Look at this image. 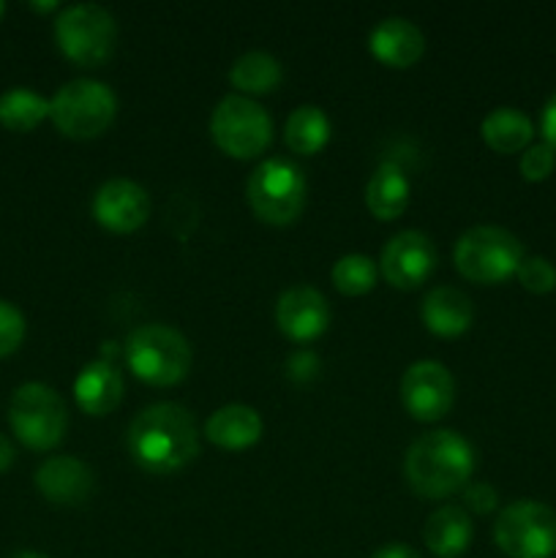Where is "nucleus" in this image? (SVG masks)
<instances>
[{
    "label": "nucleus",
    "mask_w": 556,
    "mask_h": 558,
    "mask_svg": "<svg viewBox=\"0 0 556 558\" xmlns=\"http://www.w3.org/2000/svg\"><path fill=\"white\" fill-rule=\"evenodd\" d=\"M540 125H543L545 142H548V145L556 150V93L548 98V101H545L543 120H540Z\"/></svg>",
    "instance_id": "7c9ffc66"
},
{
    "label": "nucleus",
    "mask_w": 556,
    "mask_h": 558,
    "mask_svg": "<svg viewBox=\"0 0 556 558\" xmlns=\"http://www.w3.org/2000/svg\"><path fill=\"white\" fill-rule=\"evenodd\" d=\"M93 485H96V477L90 466L74 456L47 458L36 472V488L52 505H85L93 494Z\"/></svg>",
    "instance_id": "2eb2a0df"
},
{
    "label": "nucleus",
    "mask_w": 556,
    "mask_h": 558,
    "mask_svg": "<svg viewBox=\"0 0 556 558\" xmlns=\"http://www.w3.org/2000/svg\"><path fill=\"white\" fill-rule=\"evenodd\" d=\"M474 450L458 430L418 436L403 458V477L425 499H447L472 483Z\"/></svg>",
    "instance_id": "f03ea898"
},
{
    "label": "nucleus",
    "mask_w": 556,
    "mask_h": 558,
    "mask_svg": "<svg viewBox=\"0 0 556 558\" xmlns=\"http://www.w3.org/2000/svg\"><path fill=\"white\" fill-rule=\"evenodd\" d=\"M33 11H55L58 9V3L55 0H49V3H31Z\"/></svg>",
    "instance_id": "72a5a7b5"
},
{
    "label": "nucleus",
    "mask_w": 556,
    "mask_h": 558,
    "mask_svg": "<svg viewBox=\"0 0 556 558\" xmlns=\"http://www.w3.org/2000/svg\"><path fill=\"white\" fill-rule=\"evenodd\" d=\"M401 401L414 420H423V423L442 420L456 401L452 374L436 360H418L403 371Z\"/></svg>",
    "instance_id": "9b49d317"
},
{
    "label": "nucleus",
    "mask_w": 556,
    "mask_h": 558,
    "mask_svg": "<svg viewBox=\"0 0 556 558\" xmlns=\"http://www.w3.org/2000/svg\"><path fill=\"white\" fill-rule=\"evenodd\" d=\"M409 180L396 161H382L365 185V205L379 221H392L409 205Z\"/></svg>",
    "instance_id": "412c9836"
},
{
    "label": "nucleus",
    "mask_w": 556,
    "mask_h": 558,
    "mask_svg": "<svg viewBox=\"0 0 556 558\" xmlns=\"http://www.w3.org/2000/svg\"><path fill=\"white\" fill-rule=\"evenodd\" d=\"M25 338V316L9 300H0V360L14 354Z\"/></svg>",
    "instance_id": "cd10ccee"
},
{
    "label": "nucleus",
    "mask_w": 556,
    "mask_h": 558,
    "mask_svg": "<svg viewBox=\"0 0 556 558\" xmlns=\"http://www.w3.org/2000/svg\"><path fill=\"white\" fill-rule=\"evenodd\" d=\"M74 398L82 412L101 417L123 401V379L109 360H96L80 371L74 381Z\"/></svg>",
    "instance_id": "f3484780"
},
{
    "label": "nucleus",
    "mask_w": 556,
    "mask_h": 558,
    "mask_svg": "<svg viewBox=\"0 0 556 558\" xmlns=\"http://www.w3.org/2000/svg\"><path fill=\"white\" fill-rule=\"evenodd\" d=\"M472 518L463 507L445 505L434 510L425 521L423 539L428 550L439 558H458L467 554L469 543H472Z\"/></svg>",
    "instance_id": "aec40b11"
},
{
    "label": "nucleus",
    "mask_w": 556,
    "mask_h": 558,
    "mask_svg": "<svg viewBox=\"0 0 556 558\" xmlns=\"http://www.w3.org/2000/svg\"><path fill=\"white\" fill-rule=\"evenodd\" d=\"M371 558H420V554L403 543H390V545H382V548Z\"/></svg>",
    "instance_id": "2f4dec72"
},
{
    "label": "nucleus",
    "mask_w": 556,
    "mask_h": 558,
    "mask_svg": "<svg viewBox=\"0 0 556 558\" xmlns=\"http://www.w3.org/2000/svg\"><path fill=\"white\" fill-rule=\"evenodd\" d=\"M3 11H5V3H3V0H0V16H3Z\"/></svg>",
    "instance_id": "c9c22d12"
},
{
    "label": "nucleus",
    "mask_w": 556,
    "mask_h": 558,
    "mask_svg": "<svg viewBox=\"0 0 556 558\" xmlns=\"http://www.w3.org/2000/svg\"><path fill=\"white\" fill-rule=\"evenodd\" d=\"M556 167V150L548 142H537V145H529L521 156V174L532 183L548 178Z\"/></svg>",
    "instance_id": "c85d7f7f"
},
{
    "label": "nucleus",
    "mask_w": 556,
    "mask_h": 558,
    "mask_svg": "<svg viewBox=\"0 0 556 558\" xmlns=\"http://www.w3.org/2000/svg\"><path fill=\"white\" fill-rule=\"evenodd\" d=\"M44 118H49V101L27 87H11L0 96V125L16 134L33 131Z\"/></svg>",
    "instance_id": "393cba45"
},
{
    "label": "nucleus",
    "mask_w": 556,
    "mask_h": 558,
    "mask_svg": "<svg viewBox=\"0 0 556 558\" xmlns=\"http://www.w3.org/2000/svg\"><path fill=\"white\" fill-rule=\"evenodd\" d=\"M483 140L491 150L496 153H518L529 147L534 136V125L521 109L516 107H496L485 114L483 125Z\"/></svg>",
    "instance_id": "4be33fe9"
},
{
    "label": "nucleus",
    "mask_w": 556,
    "mask_h": 558,
    "mask_svg": "<svg viewBox=\"0 0 556 558\" xmlns=\"http://www.w3.org/2000/svg\"><path fill=\"white\" fill-rule=\"evenodd\" d=\"M474 319V305L469 294L456 287H436L423 300V322L431 332L442 338H456L469 330Z\"/></svg>",
    "instance_id": "a211bd4d"
},
{
    "label": "nucleus",
    "mask_w": 556,
    "mask_h": 558,
    "mask_svg": "<svg viewBox=\"0 0 556 558\" xmlns=\"http://www.w3.org/2000/svg\"><path fill=\"white\" fill-rule=\"evenodd\" d=\"M276 325L292 341L305 343L319 338L330 325V308L325 294L314 287H289L276 303Z\"/></svg>",
    "instance_id": "4468645a"
},
{
    "label": "nucleus",
    "mask_w": 556,
    "mask_h": 558,
    "mask_svg": "<svg viewBox=\"0 0 556 558\" xmlns=\"http://www.w3.org/2000/svg\"><path fill=\"white\" fill-rule=\"evenodd\" d=\"M229 82H232L238 90L243 93H270L273 87L281 82V63L278 58H273L270 52H262V49H251V52L240 54L238 60L229 69Z\"/></svg>",
    "instance_id": "b1692460"
},
{
    "label": "nucleus",
    "mask_w": 556,
    "mask_h": 558,
    "mask_svg": "<svg viewBox=\"0 0 556 558\" xmlns=\"http://www.w3.org/2000/svg\"><path fill=\"white\" fill-rule=\"evenodd\" d=\"M205 436L221 450H245L262 439V417L245 403H229L207 417Z\"/></svg>",
    "instance_id": "6ab92c4d"
},
{
    "label": "nucleus",
    "mask_w": 556,
    "mask_h": 558,
    "mask_svg": "<svg viewBox=\"0 0 556 558\" xmlns=\"http://www.w3.org/2000/svg\"><path fill=\"white\" fill-rule=\"evenodd\" d=\"M368 47L376 60L392 69H409L425 52V36L414 22L403 16H385L374 25L368 36Z\"/></svg>",
    "instance_id": "dca6fc26"
},
{
    "label": "nucleus",
    "mask_w": 556,
    "mask_h": 558,
    "mask_svg": "<svg viewBox=\"0 0 556 558\" xmlns=\"http://www.w3.org/2000/svg\"><path fill=\"white\" fill-rule=\"evenodd\" d=\"M516 276L521 287L534 294H545L556 289V267L545 256H523Z\"/></svg>",
    "instance_id": "bb28decb"
},
{
    "label": "nucleus",
    "mask_w": 556,
    "mask_h": 558,
    "mask_svg": "<svg viewBox=\"0 0 556 558\" xmlns=\"http://www.w3.org/2000/svg\"><path fill=\"white\" fill-rule=\"evenodd\" d=\"M249 205L265 223H292L305 205V174L289 158H265L249 178Z\"/></svg>",
    "instance_id": "6e6552de"
},
{
    "label": "nucleus",
    "mask_w": 556,
    "mask_h": 558,
    "mask_svg": "<svg viewBox=\"0 0 556 558\" xmlns=\"http://www.w3.org/2000/svg\"><path fill=\"white\" fill-rule=\"evenodd\" d=\"M210 136L227 156L254 158L270 145L273 120L262 104L249 96H227L210 114Z\"/></svg>",
    "instance_id": "9d476101"
},
{
    "label": "nucleus",
    "mask_w": 556,
    "mask_h": 558,
    "mask_svg": "<svg viewBox=\"0 0 556 558\" xmlns=\"http://www.w3.org/2000/svg\"><path fill=\"white\" fill-rule=\"evenodd\" d=\"M283 140L287 147L298 156H314L330 140V120L314 104H303L289 114L287 125H283Z\"/></svg>",
    "instance_id": "5701e85b"
},
{
    "label": "nucleus",
    "mask_w": 556,
    "mask_h": 558,
    "mask_svg": "<svg viewBox=\"0 0 556 558\" xmlns=\"http://www.w3.org/2000/svg\"><path fill=\"white\" fill-rule=\"evenodd\" d=\"M11 558H47V556H41V554H33V550H22V554H14Z\"/></svg>",
    "instance_id": "f704fd0d"
},
{
    "label": "nucleus",
    "mask_w": 556,
    "mask_h": 558,
    "mask_svg": "<svg viewBox=\"0 0 556 558\" xmlns=\"http://www.w3.org/2000/svg\"><path fill=\"white\" fill-rule=\"evenodd\" d=\"M494 539L510 558H551L556 554V512L543 501H512L496 518Z\"/></svg>",
    "instance_id": "1a4fd4ad"
},
{
    "label": "nucleus",
    "mask_w": 556,
    "mask_h": 558,
    "mask_svg": "<svg viewBox=\"0 0 556 558\" xmlns=\"http://www.w3.org/2000/svg\"><path fill=\"white\" fill-rule=\"evenodd\" d=\"M55 41L71 63L96 69L112 58L118 44V22L98 3L65 5L55 20Z\"/></svg>",
    "instance_id": "20e7f679"
},
{
    "label": "nucleus",
    "mask_w": 556,
    "mask_h": 558,
    "mask_svg": "<svg viewBox=\"0 0 556 558\" xmlns=\"http://www.w3.org/2000/svg\"><path fill=\"white\" fill-rule=\"evenodd\" d=\"M463 501H467L469 510H474L478 515H488L491 510H496L499 494H496L488 483H469L467 488H463Z\"/></svg>",
    "instance_id": "c756f323"
},
{
    "label": "nucleus",
    "mask_w": 556,
    "mask_h": 558,
    "mask_svg": "<svg viewBox=\"0 0 556 558\" xmlns=\"http://www.w3.org/2000/svg\"><path fill=\"white\" fill-rule=\"evenodd\" d=\"M9 423L16 439L31 450H52L63 441L69 412L58 392L41 381H27L11 396Z\"/></svg>",
    "instance_id": "0eeeda50"
},
{
    "label": "nucleus",
    "mask_w": 556,
    "mask_h": 558,
    "mask_svg": "<svg viewBox=\"0 0 556 558\" xmlns=\"http://www.w3.org/2000/svg\"><path fill=\"white\" fill-rule=\"evenodd\" d=\"M16 452H14V445H11L9 439H5L3 434H0V474L5 472V469H11V463H14Z\"/></svg>",
    "instance_id": "473e14b6"
},
{
    "label": "nucleus",
    "mask_w": 556,
    "mask_h": 558,
    "mask_svg": "<svg viewBox=\"0 0 556 558\" xmlns=\"http://www.w3.org/2000/svg\"><path fill=\"white\" fill-rule=\"evenodd\" d=\"M125 447L145 472H180L200 456L194 414L180 403H153L131 420Z\"/></svg>",
    "instance_id": "f257e3e1"
},
{
    "label": "nucleus",
    "mask_w": 556,
    "mask_h": 558,
    "mask_svg": "<svg viewBox=\"0 0 556 558\" xmlns=\"http://www.w3.org/2000/svg\"><path fill=\"white\" fill-rule=\"evenodd\" d=\"M436 267L434 240L420 229H403L392 234L379 256V270L396 289H414L425 283V278Z\"/></svg>",
    "instance_id": "f8f14e48"
},
{
    "label": "nucleus",
    "mask_w": 556,
    "mask_h": 558,
    "mask_svg": "<svg viewBox=\"0 0 556 558\" xmlns=\"http://www.w3.org/2000/svg\"><path fill=\"white\" fill-rule=\"evenodd\" d=\"M376 276V262L365 254H347L336 262L333 267V283H336L338 292L349 294V298H358L374 289Z\"/></svg>",
    "instance_id": "a878e982"
},
{
    "label": "nucleus",
    "mask_w": 556,
    "mask_h": 558,
    "mask_svg": "<svg viewBox=\"0 0 556 558\" xmlns=\"http://www.w3.org/2000/svg\"><path fill=\"white\" fill-rule=\"evenodd\" d=\"M523 262V245L505 227H472L458 238L456 267L474 283H499L516 276Z\"/></svg>",
    "instance_id": "423d86ee"
},
{
    "label": "nucleus",
    "mask_w": 556,
    "mask_h": 558,
    "mask_svg": "<svg viewBox=\"0 0 556 558\" xmlns=\"http://www.w3.org/2000/svg\"><path fill=\"white\" fill-rule=\"evenodd\" d=\"M123 357L136 379L153 387H169L191 371V343L169 325H142L125 338Z\"/></svg>",
    "instance_id": "7ed1b4c3"
},
{
    "label": "nucleus",
    "mask_w": 556,
    "mask_h": 558,
    "mask_svg": "<svg viewBox=\"0 0 556 558\" xmlns=\"http://www.w3.org/2000/svg\"><path fill=\"white\" fill-rule=\"evenodd\" d=\"M118 112L112 87L96 80H71L49 98V118L60 134L71 140H93L104 134Z\"/></svg>",
    "instance_id": "39448f33"
},
{
    "label": "nucleus",
    "mask_w": 556,
    "mask_h": 558,
    "mask_svg": "<svg viewBox=\"0 0 556 558\" xmlns=\"http://www.w3.org/2000/svg\"><path fill=\"white\" fill-rule=\"evenodd\" d=\"M147 216H150V196L134 180H107L93 196V218L109 232H136Z\"/></svg>",
    "instance_id": "ddd939ff"
}]
</instances>
